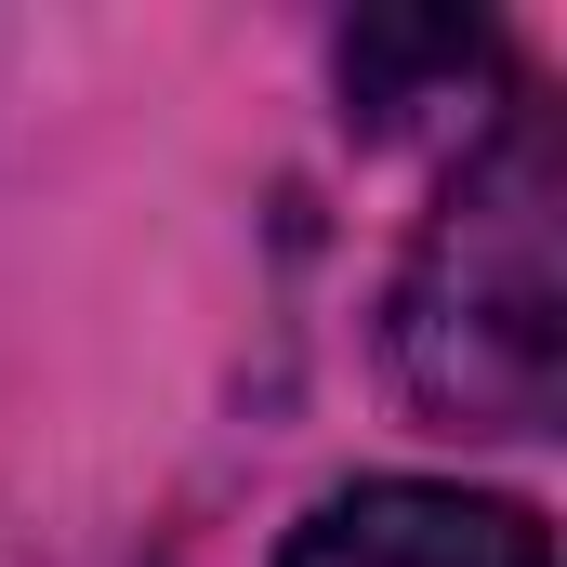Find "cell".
Returning a JSON list of instances; mask_svg holds the SVG:
<instances>
[{"mask_svg": "<svg viewBox=\"0 0 567 567\" xmlns=\"http://www.w3.org/2000/svg\"><path fill=\"white\" fill-rule=\"evenodd\" d=\"M396 370L435 423L542 435L567 396V185L555 133L502 120L449 172L423 251L396 278Z\"/></svg>", "mask_w": 567, "mask_h": 567, "instance_id": "1", "label": "cell"}, {"mask_svg": "<svg viewBox=\"0 0 567 567\" xmlns=\"http://www.w3.org/2000/svg\"><path fill=\"white\" fill-rule=\"evenodd\" d=\"M278 567H555V542H542L528 502L435 488V475H370V488L317 502Z\"/></svg>", "mask_w": 567, "mask_h": 567, "instance_id": "2", "label": "cell"}]
</instances>
